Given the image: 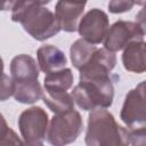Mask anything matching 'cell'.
I'll return each instance as SVG.
<instances>
[{"mask_svg": "<svg viewBox=\"0 0 146 146\" xmlns=\"http://www.w3.org/2000/svg\"><path fill=\"white\" fill-rule=\"evenodd\" d=\"M47 3L49 1H14L11 21L21 23L33 39L44 41L60 31L55 14L46 7Z\"/></svg>", "mask_w": 146, "mask_h": 146, "instance_id": "6da1fadb", "label": "cell"}, {"mask_svg": "<svg viewBox=\"0 0 146 146\" xmlns=\"http://www.w3.org/2000/svg\"><path fill=\"white\" fill-rule=\"evenodd\" d=\"M84 141L87 146H129V129L120 125L107 110H95L88 116Z\"/></svg>", "mask_w": 146, "mask_h": 146, "instance_id": "7a4b0ae2", "label": "cell"}, {"mask_svg": "<svg viewBox=\"0 0 146 146\" xmlns=\"http://www.w3.org/2000/svg\"><path fill=\"white\" fill-rule=\"evenodd\" d=\"M71 96L74 103L83 111L108 108L114 98L113 80L111 75L81 79Z\"/></svg>", "mask_w": 146, "mask_h": 146, "instance_id": "3957f363", "label": "cell"}, {"mask_svg": "<svg viewBox=\"0 0 146 146\" xmlns=\"http://www.w3.org/2000/svg\"><path fill=\"white\" fill-rule=\"evenodd\" d=\"M82 127V117L75 110L56 114L48 124L46 139L51 146H66L76 140Z\"/></svg>", "mask_w": 146, "mask_h": 146, "instance_id": "277c9868", "label": "cell"}, {"mask_svg": "<svg viewBox=\"0 0 146 146\" xmlns=\"http://www.w3.org/2000/svg\"><path fill=\"white\" fill-rule=\"evenodd\" d=\"M145 29L138 22L117 21L107 31L104 39V48L115 52L124 49L129 43L135 41H144Z\"/></svg>", "mask_w": 146, "mask_h": 146, "instance_id": "5b68a950", "label": "cell"}, {"mask_svg": "<svg viewBox=\"0 0 146 146\" xmlns=\"http://www.w3.org/2000/svg\"><path fill=\"white\" fill-rule=\"evenodd\" d=\"M120 117L130 130L145 128V81H141L125 95Z\"/></svg>", "mask_w": 146, "mask_h": 146, "instance_id": "8992f818", "label": "cell"}, {"mask_svg": "<svg viewBox=\"0 0 146 146\" xmlns=\"http://www.w3.org/2000/svg\"><path fill=\"white\" fill-rule=\"evenodd\" d=\"M48 114L39 106L23 111L18 117V128L24 141H42L48 129Z\"/></svg>", "mask_w": 146, "mask_h": 146, "instance_id": "52a82bcc", "label": "cell"}, {"mask_svg": "<svg viewBox=\"0 0 146 146\" xmlns=\"http://www.w3.org/2000/svg\"><path fill=\"white\" fill-rule=\"evenodd\" d=\"M110 29L107 14L98 8L90 9L79 22L78 32L84 41L91 44H99L104 41Z\"/></svg>", "mask_w": 146, "mask_h": 146, "instance_id": "ba28073f", "label": "cell"}, {"mask_svg": "<svg viewBox=\"0 0 146 146\" xmlns=\"http://www.w3.org/2000/svg\"><path fill=\"white\" fill-rule=\"evenodd\" d=\"M115 64L116 56L114 52L108 51L105 48H97L89 62L81 70H79V80L94 76L111 75V72L115 67Z\"/></svg>", "mask_w": 146, "mask_h": 146, "instance_id": "9c48e42d", "label": "cell"}, {"mask_svg": "<svg viewBox=\"0 0 146 146\" xmlns=\"http://www.w3.org/2000/svg\"><path fill=\"white\" fill-rule=\"evenodd\" d=\"M86 5L87 2L58 1L55 7V17L60 30L65 32H75L82 18Z\"/></svg>", "mask_w": 146, "mask_h": 146, "instance_id": "30bf717a", "label": "cell"}, {"mask_svg": "<svg viewBox=\"0 0 146 146\" xmlns=\"http://www.w3.org/2000/svg\"><path fill=\"white\" fill-rule=\"evenodd\" d=\"M10 73L14 82L36 81L39 78V67L35 59L26 54L17 55L11 59Z\"/></svg>", "mask_w": 146, "mask_h": 146, "instance_id": "8fae6325", "label": "cell"}, {"mask_svg": "<svg viewBox=\"0 0 146 146\" xmlns=\"http://www.w3.org/2000/svg\"><path fill=\"white\" fill-rule=\"evenodd\" d=\"M38 64L40 70L47 74L65 68L67 58L65 54L52 44H43L38 49Z\"/></svg>", "mask_w": 146, "mask_h": 146, "instance_id": "7c38bea8", "label": "cell"}, {"mask_svg": "<svg viewBox=\"0 0 146 146\" xmlns=\"http://www.w3.org/2000/svg\"><path fill=\"white\" fill-rule=\"evenodd\" d=\"M122 63L127 71L133 73H144L146 71L145 42L135 41L129 43L122 54Z\"/></svg>", "mask_w": 146, "mask_h": 146, "instance_id": "4fadbf2b", "label": "cell"}, {"mask_svg": "<svg viewBox=\"0 0 146 146\" xmlns=\"http://www.w3.org/2000/svg\"><path fill=\"white\" fill-rule=\"evenodd\" d=\"M42 100L55 114H62L68 111L74 110V100L67 91L57 92V91H42Z\"/></svg>", "mask_w": 146, "mask_h": 146, "instance_id": "5bb4252c", "label": "cell"}, {"mask_svg": "<svg viewBox=\"0 0 146 146\" xmlns=\"http://www.w3.org/2000/svg\"><path fill=\"white\" fill-rule=\"evenodd\" d=\"M73 73L71 68H62L59 71L49 73L44 76L43 81V90L47 91H57V92H64L67 91L73 86Z\"/></svg>", "mask_w": 146, "mask_h": 146, "instance_id": "9a60e30c", "label": "cell"}, {"mask_svg": "<svg viewBox=\"0 0 146 146\" xmlns=\"http://www.w3.org/2000/svg\"><path fill=\"white\" fill-rule=\"evenodd\" d=\"M14 98L22 104H33L42 97V88L40 82L30 81V82H14Z\"/></svg>", "mask_w": 146, "mask_h": 146, "instance_id": "2e32d148", "label": "cell"}, {"mask_svg": "<svg viewBox=\"0 0 146 146\" xmlns=\"http://www.w3.org/2000/svg\"><path fill=\"white\" fill-rule=\"evenodd\" d=\"M96 50L97 47L95 44H91L83 39H78L70 48V55L73 66L76 70H81L89 62Z\"/></svg>", "mask_w": 146, "mask_h": 146, "instance_id": "e0dca14e", "label": "cell"}, {"mask_svg": "<svg viewBox=\"0 0 146 146\" xmlns=\"http://www.w3.org/2000/svg\"><path fill=\"white\" fill-rule=\"evenodd\" d=\"M15 83L11 76L7 74H0V102L7 100L9 97L14 95Z\"/></svg>", "mask_w": 146, "mask_h": 146, "instance_id": "ac0fdd59", "label": "cell"}, {"mask_svg": "<svg viewBox=\"0 0 146 146\" xmlns=\"http://www.w3.org/2000/svg\"><path fill=\"white\" fill-rule=\"evenodd\" d=\"M24 141L18 137V135L11 129L8 128V130L0 136V146H23Z\"/></svg>", "mask_w": 146, "mask_h": 146, "instance_id": "d6986e66", "label": "cell"}, {"mask_svg": "<svg viewBox=\"0 0 146 146\" xmlns=\"http://www.w3.org/2000/svg\"><path fill=\"white\" fill-rule=\"evenodd\" d=\"M137 5L135 1H127V0H113L108 2V9L113 14H121L132 9V7Z\"/></svg>", "mask_w": 146, "mask_h": 146, "instance_id": "ffe728a7", "label": "cell"}, {"mask_svg": "<svg viewBox=\"0 0 146 146\" xmlns=\"http://www.w3.org/2000/svg\"><path fill=\"white\" fill-rule=\"evenodd\" d=\"M129 145L130 146H146V128L129 129Z\"/></svg>", "mask_w": 146, "mask_h": 146, "instance_id": "44dd1931", "label": "cell"}, {"mask_svg": "<svg viewBox=\"0 0 146 146\" xmlns=\"http://www.w3.org/2000/svg\"><path fill=\"white\" fill-rule=\"evenodd\" d=\"M8 124H7V121L6 119L3 117V115L0 113V136H2L7 130H8Z\"/></svg>", "mask_w": 146, "mask_h": 146, "instance_id": "7402d4cb", "label": "cell"}, {"mask_svg": "<svg viewBox=\"0 0 146 146\" xmlns=\"http://www.w3.org/2000/svg\"><path fill=\"white\" fill-rule=\"evenodd\" d=\"M14 1H0V10H8L11 9Z\"/></svg>", "mask_w": 146, "mask_h": 146, "instance_id": "603a6c76", "label": "cell"}, {"mask_svg": "<svg viewBox=\"0 0 146 146\" xmlns=\"http://www.w3.org/2000/svg\"><path fill=\"white\" fill-rule=\"evenodd\" d=\"M23 146H44L42 141H24Z\"/></svg>", "mask_w": 146, "mask_h": 146, "instance_id": "cb8c5ba5", "label": "cell"}, {"mask_svg": "<svg viewBox=\"0 0 146 146\" xmlns=\"http://www.w3.org/2000/svg\"><path fill=\"white\" fill-rule=\"evenodd\" d=\"M2 73H3V60L0 57V74H2Z\"/></svg>", "mask_w": 146, "mask_h": 146, "instance_id": "d4e9b609", "label": "cell"}]
</instances>
